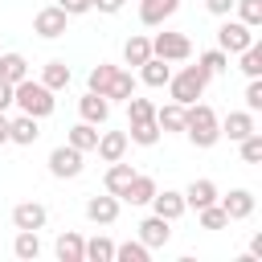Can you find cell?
Masks as SVG:
<instances>
[{
  "label": "cell",
  "mask_w": 262,
  "mask_h": 262,
  "mask_svg": "<svg viewBox=\"0 0 262 262\" xmlns=\"http://www.w3.org/2000/svg\"><path fill=\"white\" fill-rule=\"evenodd\" d=\"M184 135H188V143L201 147V151L221 139V119L213 115L209 102H188V106H184Z\"/></svg>",
  "instance_id": "cell-1"
},
{
  "label": "cell",
  "mask_w": 262,
  "mask_h": 262,
  "mask_svg": "<svg viewBox=\"0 0 262 262\" xmlns=\"http://www.w3.org/2000/svg\"><path fill=\"white\" fill-rule=\"evenodd\" d=\"M12 102L20 106V115H33V119H49L53 106H57L53 90H49L45 82H33V78H20V82L12 86Z\"/></svg>",
  "instance_id": "cell-2"
},
{
  "label": "cell",
  "mask_w": 262,
  "mask_h": 262,
  "mask_svg": "<svg viewBox=\"0 0 262 262\" xmlns=\"http://www.w3.org/2000/svg\"><path fill=\"white\" fill-rule=\"evenodd\" d=\"M205 86H209V74H205V66H201V61H196V66H184L180 74H172V78H168L172 102H180V106L196 102V98L205 94Z\"/></svg>",
  "instance_id": "cell-3"
},
{
  "label": "cell",
  "mask_w": 262,
  "mask_h": 262,
  "mask_svg": "<svg viewBox=\"0 0 262 262\" xmlns=\"http://www.w3.org/2000/svg\"><path fill=\"white\" fill-rule=\"evenodd\" d=\"M151 53L164 61H188L192 57V41L184 33H156L151 37Z\"/></svg>",
  "instance_id": "cell-4"
},
{
  "label": "cell",
  "mask_w": 262,
  "mask_h": 262,
  "mask_svg": "<svg viewBox=\"0 0 262 262\" xmlns=\"http://www.w3.org/2000/svg\"><path fill=\"white\" fill-rule=\"evenodd\" d=\"M66 25H70V16H66L57 4H45V8L33 16V33L45 37V41H57V37L66 33Z\"/></svg>",
  "instance_id": "cell-5"
},
{
  "label": "cell",
  "mask_w": 262,
  "mask_h": 262,
  "mask_svg": "<svg viewBox=\"0 0 262 262\" xmlns=\"http://www.w3.org/2000/svg\"><path fill=\"white\" fill-rule=\"evenodd\" d=\"M246 45H254V29H250V25H242V20H225V25L217 29V49H225V53H242Z\"/></svg>",
  "instance_id": "cell-6"
},
{
  "label": "cell",
  "mask_w": 262,
  "mask_h": 262,
  "mask_svg": "<svg viewBox=\"0 0 262 262\" xmlns=\"http://www.w3.org/2000/svg\"><path fill=\"white\" fill-rule=\"evenodd\" d=\"M49 172H53L57 180H74V176L82 172V151L70 147V143L53 147V151H49Z\"/></svg>",
  "instance_id": "cell-7"
},
{
  "label": "cell",
  "mask_w": 262,
  "mask_h": 262,
  "mask_svg": "<svg viewBox=\"0 0 262 262\" xmlns=\"http://www.w3.org/2000/svg\"><path fill=\"white\" fill-rule=\"evenodd\" d=\"M168 237H172V221H164L160 213H151V217H143V221H139V242H143L147 250L168 246Z\"/></svg>",
  "instance_id": "cell-8"
},
{
  "label": "cell",
  "mask_w": 262,
  "mask_h": 262,
  "mask_svg": "<svg viewBox=\"0 0 262 262\" xmlns=\"http://www.w3.org/2000/svg\"><path fill=\"white\" fill-rule=\"evenodd\" d=\"M127 147H131V139H127V131H98V143H94V151H98V160H106V164H115V160H123V156H127Z\"/></svg>",
  "instance_id": "cell-9"
},
{
  "label": "cell",
  "mask_w": 262,
  "mask_h": 262,
  "mask_svg": "<svg viewBox=\"0 0 262 262\" xmlns=\"http://www.w3.org/2000/svg\"><path fill=\"white\" fill-rule=\"evenodd\" d=\"M45 221H49V209L41 201H20L12 209V225L16 229H45Z\"/></svg>",
  "instance_id": "cell-10"
},
{
  "label": "cell",
  "mask_w": 262,
  "mask_h": 262,
  "mask_svg": "<svg viewBox=\"0 0 262 262\" xmlns=\"http://www.w3.org/2000/svg\"><path fill=\"white\" fill-rule=\"evenodd\" d=\"M147 205H151L164 221H176V217H184V209H188V205H184V192H176V188H164V192L156 188V196H151Z\"/></svg>",
  "instance_id": "cell-11"
},
{
  "label": "cell",
  "mask_w": 262,
  "mask_h": 262,
  "mask_svg": "<svg viewBox=\"0 0 262 262\" xmlns=\"http://www.w3.org/2000/svg\"><path fill=\"white\" fill-rule=\"evenodd\" d=\"M78 111H82V119H86V123H94V127H102V123L111 119V98H102V94H94V90H86V94L78 98Z\"/></svg>",
  "instance_id": "cell-12"
},
{
  "label": "cell",
  "mask_w": 262,
  "mask_h": 262,
  "mask_svg": "<svg viewBox=\"0 0 262 262\" xmlns=\"http://www.w3.org/2000/svg\"><path fill=\"white\" fill-rule=\"evenodd\" d=\"M217 205L225 209V217H229V221H246V217L254 213V192H250V188H233V192H229V196H221Z\"/></svg>",
  "instance_id": "cell-13"
},
{
  "label": "cell",
  "mask_w": 262,
  "mask_h": 262,
  "mask_svg": "<svg viewBox=\"0 0 262 262\" xmlns=\"http://www.w3.org/2000/svg\"><path fill=\"white\" fill-rule=\"evenodd\" d=\"M86 217L94 221V225H115L119 221V196H90L86 201Z\"/></svg>",
  "instance_id": "cell-14"
},
{
  "label": "cell",
  "mask_w": 262,
  "mask_h": 262,
  "mask_svg": "<svg viewBox=\"0 0 262 262\" xmlns=\"http://www.w3.org/2000/svg\"><path fill=\"white\" fill-rule=\"evenodd\" d=\"M37 123H41V119H33V115H16V119H8V143H20V147L37 143V135H41Z\"/></svg>",
  "instance_id": "cell-15"
},
{
  "label": "cell",
  "mask_w": 262,
  "mask_h": 262,
  "mask_svg": "<svg viewBox=\"0 0 262 262\" xmlns=\"http://www.w3.org/2000/svg\"><path fill=\"white\" fill-rule=\"evenodd\" d=\"M53 250H57V258H61V262H86V237H82V233H74V229L57 233Z\"/></svg>",
  "instance_id": "cell-16"
},
{
  "label": "cell",
  "mask_w": 262,
  "mask_h": 262,
  "mask_svg": "<svg viewBox=\"0 0 262 262\" xmlns=\"http://www.w3.org/2000/svg\"><path fill=\"white\" fill-rule=\"evenodd\" d=\"M176 8H180V0H139V20H143L147 29H156V25H164Z\"/></svg>",
  "instance_id": "cell-17"
},
{
  "label": "cell",
  "mask_w": 262,
  "mask_h": 262,
  "mask_svg": "<svg viewBox=\"0 0 262 262\" xmlns=\"http://www.w3.org/2000/svg\"><path fill=\"white\" fill-rule=\"evenodd\" d=\"M168 78H172V66H168L164 57H156V53H151V57L139 66V82H143V86H151V90L168 86Z\"/></svg>",
  "instance_id": "cell-18"
},
{
  "label": "cell",
  "mask_w": 262,
  "mask_h": 262,
  "mask_svg": "<svg viewBox=\"0 0 262 262\" xmlns=\"http://www.w3.org/2000/svg\"><path fill=\"white\" fill-rule=\"evenodd\" d=\"M250 131H258V123H254V115H250V111H229V115L221 119V135H229L233 143H237V139H246Z\"/></svg>",
  "instance_id": "cell-19"
},
{
  "label": "cell",
  "mask_w": 262,
  "mask_h": 262,
  "mask_svg": "<svg viewBox=\"0 0 262 262\" xmlns=\"http://www.w3.org/2000/svg\"><path fill=\"white\" fill-rule=\"evenodd\" d=\"M131 176H135V168H131V164H123V160H115V164L106 168V176H102V188H106L111 196H123V192H127V184H131Z\"/></svg>",
  "instance_id": "cell-20"
},
{
  "label": "cell",
  "mask_w": 262,
  "mask_h": 262,
  "mask_svg": "<svg viewBox=\"0 0 262 262\" xmlns=\"http://www.w3.org/2000/svg\"><path fill=\"white\" fill-rule=\"evenodd\" d=\"M156 196V180L151 176H143V172H135L131 176V184H127V192L119 196V201H127V205H147Z\"/></svg>",
  "instance_id": "cell-21"
},
{
  "label": "cell",
  "mask_w": 262,
  "mask_h": 262,
  "mask_svg": "<svg viewBox=\"0 0 262 262\" xmlns=\"http://www.w3.org/2000/svg\"><path fill=\"white\" fill-rule=\"evenodd\" d=\"M147 57H151V37H143V33H131V37H127V45H123V61L139 70Z\"/></svg>",
  "instance_id": "cell-22"
},
{
  "label": "cell",
  "mask_w": 262,
  "mask_h": 262,
  "mask_svg": "<svg viewBox=\"0 0 262 262\" xmlns=\"http://www.w3.org/2000/svg\"><path fill=\"white\" fill-rule=\"evenodd\" d=\"M217 201V184L213 180H192L188 188H184V205L188 209H205V205H213Z\"/></svg>",
  "instance_id": "cell-23"
},
{
  "label": "cell",
  "mask_w": 262,
  "mask_h": 262,
  "mask_svg": "<svg viewBox=\"0 0 262 262\" xmlns=\"http://www.w3.org/2000/svg\"><path fill=\"white\" fill-rule=\"evenodd\" d=\"M160 135H164V131H160V123H156V119H143V123H131V127H127V139H131V143H139V147H156V143H160Z\"/></svg>",
  "instance_id": "cell-24"
},
{
  "label": "cell",
  "mask_w": 262,
  "mask_h": 262,
  "mask_svg": "<svg viewBox=\"0 0 262 262\" xmlns=\"http://www.w3.org/2000/svg\"><path fill=\"white\" fill-rule=\"evenodd\" d=\"M66 143H70V147H78V151L86 156V151H94V143H98V127L82 119L78 127H70V135H66Z\"/></svg>",
  "instance_id": "cell-25"
},
{
  "label": "cell",
  "mask_w": 262,
  "mask_h": 262,
  "mask_svg": "<svg viewBox=\"0 0 262 262\" xmlns=\"http://www.w3.org/2000/svg\"><path fill=\"white\" fill-rule=\"evenodd\" d=\"M41 82L57 94V90H66L70 86V66L61 61V57H53V61H45V70H41Z\"/></svg>",
  "instance_id": "cell-26"
},
{
  "label": "cell",
  "mask_w": 262,
  "mask_h": 262,
  "mask_svg": "<svg viewBox=\"0 0 262 262\" xmlns=\"http://www.w3.org/2000/svg\"><path fill=\"white\" fill-rule=\"evenodd\" d=\"M12 254H16L20 262H33V258L41 254V237H37V229H16V242H12Z\"/></svg>",
  "instance_id": "cell-27"
},
{
  "label": "cell",
  "mask_w": 262,
  "mask_h": 262,
  "mask_svg": "<svg viewBox=\"0 0 262 262\" xmlns=\"http://www.w3.org/2000/svg\"><path fill=\"white\" fill-rule=\"evenodd\" d=\"M156 123H160V131H164V135H168V131H184V106H180V102L156 106Z\"/></svg>",
  "instance_id": "cell-28"
},
{
  "label": "cell",
  "mask_w": 262,
  "mask_h": 262,
  "mask_svg": "<svg viewBox=\"0 0 262 262\" xmlns=\"http://www.w3.org/2000/svg\"><path fill=\"white\" fill-rule=\"evenodd\" d=\"M0 78L16 86L20 78H29V61H25L20 53H0Z\"/></svg>",
  "instance_id": "cell-29"
},
{
  "label": "cell",
  "mask_w": 262,
  "mask_h": 262,
  "mask_svg": "<svg viewBox=\"0 0 262 262\" xmlns=\"http://www.w3.org/2000/svg\"><path fill=\"white\" fill-rule=\"evenodd\" d=\"M135 94V74H127V70H115V78H111V86H106V98H119V102H127Z\"/></svg>",
  "instance_id": "cell-30"
},
{
  "label": "cell",
  "mask_w": 262,
  "mask_h": 262,
  "mask_svg": "<svg viewBox=\"0 0 262 262\" xmlns=\"http://www.w3.org/2000/svg\"><path fill=\"white\" fill-rule=\"evenodd\" d=\"M115 70H119V66H111V61H98V66L90 70V78H86V86H90L94 94H102V98H106V86H111V78H115Z\"/></svg>",
  "instance_id": "cell-31"
},
{
  "label": "cell",
  "mask_w": 262,
  "mask_h": 262,
  "mask_svg": "<svg viewBox=\"0 0 262 262\" xmlns=\"http://www.w3.org/2000/svg\"><path fill=\"white\" fill-rule=\"evenodd\" d=\"M86 262H115V242L111 237H90L86 242Z\"/></svg>",
  "instance_id": "cell-32"
},
{
  "label": "cell",
  "mask_w": 262,
  "mask_h": 262,
  "mask_svg": "<svg viewBox=\"0 0 262 262\" xmlns=\"http://www.w3.org/2000/svg\"><path fill=\"white\" fill-rule=\"evenodd\" d=\"M237 57H242V66H237V70H242L246 78H258V74H262V45H258V41H254V45H246Z\"/></svg>",
  "instance_id": "cell-33"
},
{
  "label": "cell",
  "mask_w": 262,
  "mask_h": 262,
  "mask_svg": "<svg viewBox=\"0 0 262 262\" xmlns=\"http://www.w3.org/2000/svg\"><path fill=\"white\" fill-rule=\"evenodd\" d=\"M196 217H201V229H229V217H225V209L217 201L205 205V209H196Z\"/></svg>",
  "instance_id": "cell-34"
},
{
  "label": "cell",
  "mask_w": 262,
  "mask_h": 262,
  "mask_svg": "<svg viewBox=\"0 0 262 262\" xmlns=\"http://www.w3.org/2000/svg\"><path fill=\"white\" fill-rule=\"evenodd\" d=\"M196 61L205 66V74H209V78H217V74H225V70H229V53H225V49H209V53H201Z\"/></svg>",
  "instance_id": "cell-35"
},
{
  "label": "cell",
  "mask_w": 262,
  "mask_h": 262,
  "mask_svg": "<svg viewBox=\"0 0 262 262\" xmlns=\"http://www.w3.org/2000/svg\"><path fill=\"white\" fill-rule=\"evenodd\" d=\"M127 119H131V123L156 119V102H151V98H139V94H131V98H127Z\"/></svg>",
  "instance_id": "cell-36"
},
{
  "label": "cell",
  "mask_w": 262,
  "mask_h": 262,
  "mask_svg": "<svg viewBox=\"0 0 262 262\" xmlns=\"http://www.w3.org/2000/svg\"><path fill=\"white\" fill-rule=\"evenodd\" d=\"M233 8H237V20L242 25H250V29L262 25V0H233Z\"/></svg>",
  "instance_id": "cell-37"
},
{
  "label": "cell",
  "mask_w": 262,
  "mask_h": 262,
  "mask_svg": "<svg viewBox=\"0 0 262 262\" xmlns=\"http://www.w3.org/2000/svg\"><path fill=\"white\" fill-rule=\"evenodd\" d=\"M237 147H242L246 164H262V131H250L246 139H237Z\"/></svg>",
  "instance_id": "cell-38"
},
{
  "label": "cell",
  "mask_w": 262,
  "mask_h": 262,
  "mask_svg": "<svg viewBox=\"0 0 262 262\" xmlns=\"http://www.w3.org/2000/svg\"><path fill=\"white\" fill-rule=\"evenodd\" d=\"M147 254H151V250H147L143 242H123V246H115V258H119V262H147Z\"/></svg>",
  "instance_id": "cell-39"
},
{
  "label": "cell",
  "mask_w": 262,
  "mask_h": 262,
  "mask_svg": "<svg viewBox=\"0 0 262 262\" xmlns=\"http://www.w3.org/2000/svg\"><path fill=\"white\" fill-rule=\"evenodd\" d=\"M246 111L250 115L262 111V78H250V86H246Z\"/></svg>",
  "instance_id": "cell-40"
},
{
  "label": "cell",
  "mask_w": 262,
  "mask_h": 262,
  "mask_svg": "<svg viewBox=\"0 0 262 262\" xmlns=\"http://www.w3.org/2000/svg\"><path fill=\"white\" fill-rule=\"evenodd\" d=\"M57 8H61L66 16H82V12L94 8V0H57Z\"/></svg>",
  "instance_id": "cell-41"
},
{
  "label": "cell",
  "mask_w": 262,
  "mask_h": 262,
  "mask_svg": "<svg viewBox=\"0 0 262 262\" xmlns=\"http://www.w3.org/2000/svg\"><path fill=\"white\" fill-rule=\"evenodd\" d=\"M205 8H209L213 16H229V12H233V0H205Z\"/></svg>",
  "instance_id": "cell-42"
},
{
  "label": "cell",
  "mask_w": 262,
  "mask_h": 262,
  "mask_svg": "<svg viewBox=\"0 0 262 262\" xmlns=\"http://www.w3.org/2000/svg\"><path fill=\"white\" fill-rule=\"evenodd\" d=\"M123 4H127V0H94V8H98V12H106V16L123 12Z\"/></svg>",
  "instance_id": "cell-43"
},
{
  "label": "cell",
  "mask_w": 262,
  "mask_h": 262,
  "mask_svg": "<svg viewBox=\"0 0 262 262\" xmlns=\"http://www.w3.org/2000/svg\"><path fill=\"white\" fill-rule=\"evenodd\" d=\"M8 106H12V82L0 78V111H8Z\"/></svg>",
  "instance_id": "cell-44"
},
{
  "label": "cell",
  "mask_w": 262,
  "mask_h": 262,
  "mask_svg": "<svg viewBox=\"0 0 262 262\" xmlns=\"http://www.w3.org/2000/svg\"><path fill=\"white\" fill-rule=\"evenodd\" d=\"M250 258H262V233L250 237Z\"/></svg>",
  "instance_id": "cell-45"
},
{
  "label": "cell",
  "mask_w": 262,
  "mask_h": 262,
  "mask_svg": "<svg viewBox=\"0 0 262 262\" xmlns=\"http://www.w3.org/2000/svg\"><path fill=\"white\" fill-rule=\"evenodd\" d=\"M0 143H8V115L0 111Z\"/></svg>",
  "instance_id": "cell-46"
}]
</instances>
